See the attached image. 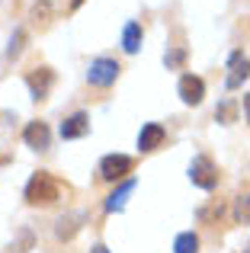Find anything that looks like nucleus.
<instances>
[{
  "label": "nucleus",
  "instance_id": "obj_1",
  "mask_svg": "<svg viewBox=\"0 0 250 253\" xmlns=\"http://www.w3.org/2000/svg\"><path fill=\"white\" fill-rule=\"evenodd\" d=\"M58 199H61V183L45 170L32 173V179L26 183V202L29 205H51Z\"/></svg>",
  "mask_w": 250,
  "mask_h": 253
},
{
  "label": "nucleus",
  "instance_id": "obj_2",
  "mask_svg": "<svg viewBox=\"0 0 250 253\" xmlns=\"http://www.w3.org/2000/svg\"><path fill=\"white\" fill-rule=\"evenodd\" d=\"M189 179H193L199 189H215V186H218V167H215V161L206 157V154L193 157V164H189Z\"/></svg>",
  "mask_w": 250,
  "mask_h": 253
},
{
  "label": "nucleus",
  "instance_id": "obj_3",
  "mask_svg": "<svg viewBox=\"0 0 250 253\" xmlns=\"http://www.w3.org/2000/svg\"><path fill=\"white\" fill-rule=\"evenodd\" d=\"M119 64L113 61V58H96V61H90V68H87V84H93V86H113L116 84V77H119Z\"/></svg>",
  "mask_w": 250,
  "mask_h": 253
},
{
  "label": "nucleus",
  "instance_id": "obj_4",
  "mask_svg": "<svg viewBox=\"0 0 250 253\" xmlns=\"http://www.w3.org/2000/svg\"><path fill=\"white\" fill-rule=\"evenodd\" d=\"M135 167V161H131L128 154H106L100 161V176L109 179V183H116V179H125Z\"/></svg>",
  "mask_w": 250,
  "mask_h": 253
},
{
  "label": "nucleus",
  "instance_id": "obj_5",
  "mask_svg": "<svg viewBox=\"0 0 250 253\" xmlns=\"http://www.w3.org/2000/svg\"><path fill=\"white\" fill-rule=\"evenodd\" d=\"M228 71H231V74H228V81H225L228 90H238V86L250 77V58L244 55V51H234V55L228 58Z\"/></svg>",
  "mask_w": 250,
  "mask_h": 253
},
{
  "label": "nucleus",
  "instance_id": "obj_6",
  "mask_svg": "<svg viewBox=\"0 0 250 253\" xmlns=\"http://www.w3.org/2000/svg\"><path fill=\"white\" fill-rule=\"evenodd\" d=\"M202 96H206V84H202V77L196 74H183L180 77V99L186 106H199Z\"/></svg>",
  "mask_w": 250,
  "mask_h": 253
},
{
  "label": "nucleus",
  "instance_id": "obj_7",
  "mask_svg": "<svg viewBox=\"0 0 250 253\" xmlns=\"http://www.w3.org/2000/svg\"><path fill=\"white\" fill-rule=\"evenodd\" d=\"M51 81H55V74H51L48 68L29 71V74H26V84H29V90H32V99H45V96H48Z\"/></svg>",
  "mask_w": 250,
  "mask_h": 253
},
{
  "label": "nucleus",
  "instance_id": "obj_8",
  "mask_svg": "<svg viewBox=\"0 0 250 253\" xmlns=\"http://www.w3.org/2000/svg\"><path fill=\"white\" fill-rule=\"evenodd\" d=\"M23 141L29 144V148H36V151H45V148H48V141H51L48 125H45V122H29V125H26V131H23Z\"/></svg>",
  "mask_w": 250,
  "mask_h": 253
},
{
  "label": "nucleus",
  "instance_id": "obj_9",
  "mask_svg": "<svg viewBox=\"0 0 250 253\" xmlns=\"http://www.w3.org/2000/svg\"><path fill=\"white\" fill-rule=\"evenodd\" d=\"M87 131H90L87 112H74L71 119H64V122H61V138H64V141H71V138H83Z\"/></svg>",
  "mask_w": 250,
  "mask_h": 253
},
{
  "label": "nucleus",
  "instance_id": "obj_10",
  "mask_svg": "<svg viewBox=\"0 0 250 253\" xmlns=\"http://www.w3.org/2000/svg\"><path fill=\"white\" fill-rule=\"evenodd\" d=\"M164 138H167V131H164V125L157 122H148L141 128V135H138V148L141 151H157L164 144Z\"/></svg>",
  "mask_w": 250,
  "mask_h": 253
},
{
  "label": "nucleus",
  "instance_id": "obj_11",
  "mask_svg": "<svg viewBox=\"0 0 250 253\" xmlns=\"http://www.w3.org/2000/svg\"><path fill=\"white\" fill-rule=\"evenodd\" d=\"M131 189H135V179H122V186L106 199V211H122L125 209V199L131 196Z\"/></svg>",
  "mask_w": 250,
  "mask_h": 253
},
{
  "label": "nucleus",
  "instance_id": "obj_12",
  "mask_svg": "<svg viewBox=\"0 0 250 253\" xmlns=\"http://www.w3.org/2000/svg\"><path fill=\"white\" fill-rule=\"evenodd\" d=\"M122 48L128 51V55H135V51L141 48V26H138V23H125V29H122Z\"/></svg>",
  "mask_w": 250,
  "mask_h": 253
},
{
  "label": "nucleus",
  "instance_id": "obj_13",
  "mask_svg": "<svg viewBox=\"0 0 250 253\" xmlns=\"http://www.w3.org/2000/svg\"><path fill=\"white\" fill-rule=\"evenodd\" d=\"M234 224H250V192H241L234 199V209H231Z\"/></svg>",
  "mask_w": 250,
  "mask_h": 253
},
{
  "label": "nucleus",
  "instance_id": "obj_14",
  "mask_svg": "<svg viewBox=\"0 0 250 253\" xmlns=\"http://www.w3.org/2000/svg\"><path fill=\"white\" fill-rule=\"evenodd\" d=\"M173 253H199V237H196L193 231H183L173 241Z\"/></svg>",
  "mask_w": 250,
  "mask_h": 253
},
{
  "label": "nucleus",
  "instance_id": "obj_15",
  "mask_svg": "<svg viewBox=\"0 0 250 253\" xmlns=\"http://www.w3.org/2000/svg\"><path fill=\"white\" fill-rule=\"evenodd\" d=\"M164 64H167V68H183V64H186V51L183 48L167 51V55H164Z\"/></svg>",
  "mask_w": 250,
  "mask_h": 253
},
{
  "label": "nucleus",
  "instance_id": "obj_16",
  "mask_svg": "<svg viewBox=\"0 0 250 253\" xmlns=\"http://www.w3.org/2000/svg\"><path fill=\"white\" fill-rule=\"evenodd\" d=\"M23 42H26V32L16 29V32H13V39H10V48H6V58H16L19 51H23Z\"/></svg>",
  "mask_w": 250,
  "mask_h": 253
},
{
  "label": "nucleus",
  "instance_id": "obj_17",
  "mask_svg": "<svg viewBox=\"0 0 250 253\" xmlns=\"http://www.w3.org/2000/svg\"><path fill=\"white\" fill-rule=\"evenodd\" d=\"M234 116H238V109H234V103H221L218 109H215V119H218V122H234Z\"/></svg>",
  "mask_w": 250,
  "mask_h": 253
},
{
  "label": "nucleus",
  "instance_id": "obj_18",
  "mask_svg": "<svg viewBox=\"0 0 250 253\" xmlns=\"http://www.w3.org/2000/svg\"><path fill=\"white\" fill-rule=\"evenodd\" d=\"M244 112H247V122H250V93L244 96Z\"/></svg>",
  "mask_w": 250,
  "mask_h": 253
},
{
  "label": "nucleus",
  "instance_id": "obj_19",
  "mask_svg": "<svg viewBox=\"0 0 250 253\" xmlns=\"http://www.w3.org/2000/svg\"><path fill=\"white\" fill-rule=\"evenodd\" d=\"M90 253H109V250H106V247H103V244H96V247H93V250H90Z\"/></svg>",
  "mask_w": 250,
  "mask_h": 253
},
{
  "label": "nucleus",
  "instance_id": "obj_20",
  "mask_svg": "<svg viewBox=\"0 0 250 253\" xmlns=\"http://www.w3.org/2000/svg\"><path fill=\"white\" fill-rule=\"evenodd\" d=\"M83 3V0H71V10H77V6H81Z\"/></svg>",
  "mask_w": 250,
  "mask_h": 253
},
{
  "label": "nucleus",
  "instance_id": "obj_21",
  "mask_svg": "<svg viewBox=\"0 0 250 253\" xmlns=\"http://www.w3.org/2000/svg\"><path fill=\"white\" fill-rule=\"evenodd\" d=\"M244 253H250V250H244Z\"/></svg>",
  "mask_w": 250,
  "mask_h": 253
}]
</instances>
